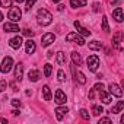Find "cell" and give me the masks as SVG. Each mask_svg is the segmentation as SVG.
Masks as SVG:
<instances>
[{"mask_svg": "<svg viewBox=\"0 0 124 124\" xmlns=\"http://www.w3.org/2000/svg\"><path fill=\"white\" fill-rule=\"evenodd\" d=\"M37 19H38V23L42 25V26H47L53 22V15L47 10V9H39L38 13H37Z\"/></svg>", "mask_w": 124, "mask_h": 124, "instance_id": "obj_1", "label": "cell"}, {"mask_svg": "<svg viewBox=\"0 0 124 124\" xmlns=\"http://www.w3.org/2000/svg\"><path fill=\"white\" fill-rule=\"evenodd\" d=\"M86 64H88V69H89L91 72H96L98 67H99V57L95 55V54L89 55L88 60H86Z\"/></svg>", "mask_w": 124, "mask_h": 124, "instance_id": "obj_2", "label": "cell"}, {"mask_svg": "<svg viewBox=\"0 0 124 124\" xmlns=\"http://www.w3.org/2000/svg\"><path fill=\"white\" fill-rule=\"evenodd\" d=\"M12 66H13V58L12 57H5L3 61H2V66H0V70H2V73H9L12 70Z\"/></svg>", "mask_w": 124, "mask_h": 124, "instance_id": "obj_3", "label": "cell"}, {"mask_svg": "<svg viewBox=\"0 0 124 124\" xmlns=\"http://www.w3.org/2000/svg\"><path fill=\"white\" fill-rule=\"evenodd\" d=\"M21 16H22V12H21L19 8H12V9L9 10V19H10L12 22H18V21L21 19Z\"/></svg>", "mask_w": 124, "mask_h": 124, "instance_id": "obj_4", "label": "cell"}, {"mask_svg": "<svg viewBox=\"0 0 124 124\" xmlns=\"http://www.w3.org/2000/svg\"><path fill=\"white\" fill-rule=\"evenodd\" d=\"M66 41H75V42L79 44V45H83V44H85V39H83L79 34H76V32H70V34H67Z\"/></svg>", "mask_w": 124, "mask_h": 124, "instance_id": "obj_5", "label": "cell"}, {"mask_svg": "<svg viewBox=\"0 0 124 124\" xmlns=\"http://www.w3.org/2000/svg\"><path fill=\"white\" fill-rule=\"evenodd\" d=\"M54 39H55V35L51 34V32H47V34H44L42 38H41V45H42V47H48L51 42H54Z\"/></svg>", "mask_w": 124, "mask_h": 124, "instance_id": "obj_6", "label": "cell"}, {"mask_svg": "<svg viewBox=\"0 0 124 124\" xmlns=\"http://www.w3.org/2000/svg\"><path fill=\"white\" fill-rule=\"evenodd\" d=\"M121 38H123V34L118 31L115 32V35L112 37V47L117 48L118 51H123V45H121Z\"/></svg>", "mask_w": 124, "mask_h": 124, "instance_id": "obj_7", "label": "cell"}, {"mask_svg": "<svg viewBox=\"0 0 124 124\" xmlns=\"http://www.w3.org/2000/svg\"><path fill=\"white\" fill-rule=\"evenodd\" d=\"M23 44V39H22V37H15V38H12L10 41H9V45L13 48V50H18V48H21V45Z\"/></svg>", "mask_w": 124, "mask_h": 124, "instance_id": "obj_8", "label": "cell"}, {"mask_svg": "<svg viewBox=\"0 0 124 124\" xmlns=\"http://www.w3.org/2000/svg\"><path fill=\"white\" fill-rule=\"evenodd\" d=\"M109 92H111L114 96H118V98L123 96V91H121V88H120L117 83H111V85H109Z\"/></svg>", "mask_w": 124, "mask_h": 124, "instance_id": "obj_9", "label": "cell"}, {"mask_svg": "<svg viewBox=\"0 0 124 124\" xmlns=\"http://www.w3.org/2000/svg\"><path fill=\"white\" fill-rule=\"evenodd\" d=\"M54 112H55V115H57V120H58V121H61V120L64 118V115L69 112V109H67L66 107H58V108H55V111H54Z\"/></svg>", "mask_w": 124, "mask_h": 124, "instance_id": "obj_10", "label": "cell"}, {"mask_svg": "<svg viewBox=\"0 0 124 124\" xmlns=\"http://www.w3.org/2000/svg\"><path fill=\"white\" fill-rule=\"evenodd\" d=\"M55 102L60 104V105L66 102V93L61 91V89H57V91H55Z\"/></svg>", "mask_w": 124, "mask_h": 124, "instance_id": "obj_11", "label": "cell"}, {"mask_svg": "<svg viewBox=\"0 0 124 124\" xmlns=\"http://www.w3.org/2000/svg\"><path fill=\"white\" fill-rule=\"evenodd\" d=\"M75 26H76L78 32H79V34H82L83 37H89V35H91V31H88L86 28H83V26L80 25V22H79V21H75Z\"/></svg>", "mask_w": 124, "mask_h": 124, "instance_id": "obj_12", "label": "cell"}, {"mask_svg": "<svg viewBox=\"0 0 124 124\" xmlns=\"http://www.w3.org/2000/svg\"><path fill=\"white\" fill-rule=\"evenodd\" d=\"M22 76H23V66H22V63H18L15 66V79L16 80H21Z\"/></svg>", "mask_w": 124, "mask_h": 124, "instance_id": "obj_13", "label": "cell"}, {"mask_svg": "<svg viewBox=\"0 0 124 124\" xmlns=\"http://www.w3.org/2000/svg\"><path fill=\"white\" fill-rule=\"evenodd\" d=\"M3 29H5L6 32H19V26H18L16 23H10V22L5 23V25H3Z\"/></svg>", "mask_w": 124, "mask_h": 124, "instance_id": "obj_14", "label": "cell"}, {"mask_svg": "<svg viewBox=\"0 0 124 124\" xmlns=\"http://www.w3.org/2000/svg\"><path fill=\"white\" fill-rule=\"evenodd\" d=\"M96 92H99V98H101V101L104 102V104H109L111 102V95H108L107 92H105V89H101V91H96Z\"/></svg>", "mask_w": 124, "mask_h": 124, "instance_id": "obj_15", "label": "cell"}, {"mask_svg": "<svg viewBox=\"0 0 124 124\" xmlns=\"http://www.w3.org/2000/svg\"><path fill=\"white\" fill-rule=\"evenodd\" d=\"M35 42L32 41V39H28L26 42H25V50H26V54H32V53H35Z\"/></svg>", "mask_w": 124, "mask_h": 124, "instance_id": "obj_16", "label": "cell"}, {"mask_svg": "<svg viewBox=\"0 0 124 124\" xmlns=\"http://www.w3.org/2000/svg\"><path fill=\"white\" fill-rule=\"evenodd\" d=\"M112 16L117 22H123V9L121 8H117L114 12H112Z\"/></svg>", "mask_w": 124, "mask_h": 124, "instance_id": "obj_17", "label": "cell"}, {"mask_svg": "<svg viewBox=\"0 0 124 124\" xmlns=\"http://www.w3.org/2000/svg\"><path fill=\"white\" fill-rule=\"evenodd\" d=\"M28 78H29L31 82H37V80L39 79V72H38V70H29Z\"/></svg>", "mask_w": 124, "mask_h": 124, "instance_id": "obj_18", "label": "cell"}, {"mask_svg": "<svg viewBox=\"0 0 124 124\" xmlns=\"http://www.w3.org/2000/svg\"><path fill=\"white\" fill-rule=\"evenodd\" d=\"M86 0H70V6L72 8H82V6H86Z\"/></svg>", "mask_w": 124, "mask_h": 124, "instance_id": "obj_19", "label": "cell"}, {"mask_svg": "<svg viewBox=\"0 0 124 124\" xmlns=\"http://www.w3.org/2000/svg\"><path fill=\"white\" fill-rule=\"evenodd\" d=\"M72 60H73V64L75 66H80L82 64V58L79 53H72Z\"/></svg>", "mask_w": 124, "mask_h": 124, "instance_id": "obj_20", "label": "cell"}, {"mask_svg": "<svg viewBox=\"0 0 124 124\" xmlns=\"http://www.w3.org/2000/svg\"><path fill=\"white\" fill-rule=\"evenodd\" d=\"M42 93H44V99L45 101H51V91H50V86L48 85L42 86Z\"/></svg>", "mask_w": 124, "mask_h": 124, "instance_id": "obj_21", "label": "cell"}, {"mask_svg": "<svg viewBox=\"0 0 124 124\" xmlns=\"http://www.w3.org/2000/svg\"><path fill=\"white\" fill-rule=\"evenodd\" d=\"M123 108H124V101H118V104H117L115 107H112L111 112H112V114H118V112H121Z\"/></svg>", "mask_w": 124, "mask_h": 124, "instance_id": "obj_22", "label": "cell"}, {"mask_svg": "<svg viewBox=\"0 0 124 124\" xmlns=\"http://www.w3.org/2000/svg\"><path fill=\"white\" fill-rule=\"evenodd\" d=\"M55 61H57V64H60V66H64V64H66V55H64L63 53H58V54H57V58H55Z\"/></svg>", "mask_w": 124, "mask_h": 124, "instance_id": "obj_23", "label": "cell"}, {"mask_svg": "<svg viewBox=\"0 0 124 124\" xmlns=\"http://www.w3.org/2000/svg\"><path fill=\"white\" fill-rule=\"evenodd\" d=\"M101 47H102V42H99V41H92V42H89V48H91V50H101Z\"/></svg>", "mask_w": 124, "mask_h": 124, "instance_id": "obj_24", "label": "cell"}, {"mask_svg": "<svg viewBox=\"0 0 124 124\" xmlns=\"http://www.w3.org/2000/svg\"><path fill=\"white\" fill-rule=\"evenodd\" d=\"M75 75H76V79L79 80L80 85H85V83H86V78H85V75H83L82 72H78V73H75Z\"/></svg>", "mask_w": 124, "mask_h": 124, "instance_id": "obj_25", "label": "cell"}, {"mask_svg": "<svg viewBox=\"0 0 124 124\" xmlns=\"http://www.w3.org/2000/svg\"><path fill=\"white\" fill-rule=\"evenodd\" d=\"M104 112V108L101 107V105H93L92 107V114L93 115H99V114H102Z\"/></svg>", "mask_w": 124, "mask_h": 124, "instance_id": "obj_26", "label": "cell"}, {"mask_svg": "<svg viewBox=\"0 0 124 124\" xmlns=\"http://www.w3.org/2000/svg\"><path fill=\"white\" fill-rule=\"evenodd\" d=\"M51 72H53V66H51L50 63H47V64L44 66V75H45V78H50Z\"/></svg>", "mask_w": 124, "mask_h": 124, "instance_id": "obj_27", "label": "cell"}, {"mask_svg": "<svg viewBox=\"0 0 124 124\" xmlns=\"http://www.w3.org/2000/svg\"><path fill=\"white\" fill-rule=\"evenodd\" d=\"M102 29H104L105 32H109V25H108V19H107V16L102 18Z\"/></svg>", "mask_w": 124, "mask_h": 124, "instance_id": "obj_28", "label": "cell"}, {"mask_svg": "<svg viewBox=\"0 0 124 124\" xmlns=\"http://www.w3.org/2000/svg\"><path fill=\"white\" fill-rule=\"evenodd\" d=\"M0 5H2V8H10V5H12V0H0Z\"/></svg>", "mask_w": 124, "mask_h": 124, "instance_id": "obj_29", "label": "cell"}, {"mask_svg": "<svg viewBox=\"0 0 124 124\" xmlns=\"http://www.w3.org/2000/svg\"><path fill=\"white\" fill-rule=\"evenodd\" d=\"M80 117H82L83 120H89V118H91V115H89V112H88L86 109H80Z\"/></svg>", "mask_w": 124, "mask_h": 124, "instance_id": "obj_30", "label": "cell"}, {"mask_svg": "<svg viewBox=\"0 0 124 124\" xmlns=\"http://www.w3.org/2000/svg\"><path fill=\"white\" fill-rule=\"evenodd\" d=\"M57 76H58V80H60V82H63V80L66 79V73H64L63 70H58V72H57Z\"/></svg>", "mask_w": 124, "mask_h": 124, "instance_id": "obj_31", "label": "cell"}, {"mask_svg": "<svg viewBox=\"0 0 124 124\" xmlns=\"http://www.w3.org/2000/svg\"><path fill=\"white\" fill-rule=\"evenodd\" d=\"M35 2H37V0H26V10H28V12H29L31 8L35 5Z\"/></svg>", "mask_w": 124, "mask_h": 124, "instance_id": "obj_32", "label": "cell"}, {"mask_svg": "<svg viewBox=\"0 0 124 124\" xmlns=\"http://www.w3.org/2000/svg\"><path fill=\"white\" fill-rule=\"evenodd\" d=\"M34 31H31V29H23V35L25 37H34Z\"/></svg>", "mask_w": 124, "mask_h": 124, "instance_id": "obj_33", "label": "cell"}, {"mask_svg": "<svg viewBox=\"0 0 124 124\" xmlns=\"http://www.w3.org/2000/svg\"><path fill=\"white\" fill-rule=\"evenodd\" d=\"M6 86H8V83H6L5 80H0V92L5 91V89H6Z\"/></svg>", "mask_w": 124, "mask_h": 124, "instance_id": "obj_34", "label": "cell"}, {"mask_svg": "<svg viewBox=\"0 0 124 124\" xmlns=\"http://www.w3.org/2000/svg\"><path fill=\"white\" fill-rule=\"evenodd\" d=\"M93 89H95V91H101V89H105V86H104L102 83H96V85L93 86Z\"/></svg>", "mask_w": 124, "mask_h": 124, "instance_id": "obj_35", "label": "cell"}, {"mask_svg": "<svg viewBox=\"0 0 124 124\" xmlns=\"http://www.w3.org/2000/svg\"><path fill=\"white\" fill-rule=\"evenodd\" d=\"M99 124H111V120L109 118H101L99 120Z\"/></svg>", "mask_w": 124, "mask_h": 124, "instance_id": "obj_36", "label": "cell"}, {"mask_svg": "<svg viewBox=\"0 0 124 124\" xmlns=\"http://www.w3.org/2000/svg\"><path fill=\"white\" fill-rule=\"evenodd\" d=\"M12 105H13V107H21L22 104H21L19 99H12Z\"/></svg>", "mask_w": 124, "mask_h": 124, "instance_id": "obj_37", "label": "cell"}, {"mask_svg": "<svg viewBox=\"0 0 124 124\" xmlns=\"http://www.w3.org/2000/svg\"><path fill=\"white\" fill-rule=\"evenodd\" d=\"M93 10L95 12H99V3H93Z\"/></svg>", "mask_w": 124, "mask_h": 124, "instance_id": "obj_38", "label": "cell"}, {"mask_svg": "<svg viewBox=\"0 0 124 124\" xmlns=\"http://www.w3.org/2000/svg\"><path fill=\"white\" fill-rule=\"evenodd\" d=\"M10 86H12V89H13L15 92H18V91H19V89H18V86H16V83H13V82H12V83H10Z\"/></svg>", "mask_w": 124, "mask_h": 124, "instance_id": "obj_39", "label": "cell"}, {"mask_svg": "<svg viewBox=\"0 0 124 124\" xmlns=\"http://www.w3.org/2000/svg\"><path fill=\"white\" fill-rule=\"evenodd\" d=\"M58 10H60V12H63V10H64V6H63V5H60V6H58Z\"/></svg>", "mask_w": 124, "mask_h": 124, "instance_id": "obj_40", "label": "cell"}, {"mask_svg": "<svg viewBox=\"0 0 124 124\" xmlns=\"http://www.w3.org/2000/svg\"><path fill=\"white\" fill-rule=\"evenodd\" d=\"M12 114H13V115H18V114H19V111H18V109H13V111H12Z\"/></svg>", "mask_w": 124, "mask_h": 124, "instance_id": "obj_41", "label": "cell"}, {"mask_svg": "<svg viewBox=\"0 0 124 124\" xmlns=\"http://www.w3.org/2000/svg\"><path fill=\"white\" fill-rule=\"evenodd\" d=\"M2 19H3V13L0 12V22H2Z\"/></svg>", "mask_w": 124, "mask_h": 124, "instance_id": "obj_42", "label": "cell"}, {"mask_svg": "<svg viewBox=\"0 0 124 124\" xmlns=\"http://www.w3.org/2000/svg\"><path fill=\"white\" fill-rule=\"evenodd\" d=\"M15 2H16V3H22V2H23V0H15Z\"/></svg>", "mask_w": 124, "mask_h": 124, "instance_id": "obj_43", "label": "cell"}, {"mask_svg": "<svg viewBox=\"0 0 124 124\" xmlns=\"http://www.w3.org/2000/svg\"><path fill=\"white\" fill-rule=\"evenodd\" d=\"M53 2H54V3H57V2H61V0H53Z\"/></svg>", "mask_w": 124, "mask_h": 124, "instance_id": "obj_44", "label": "cell"}]
</instances>
